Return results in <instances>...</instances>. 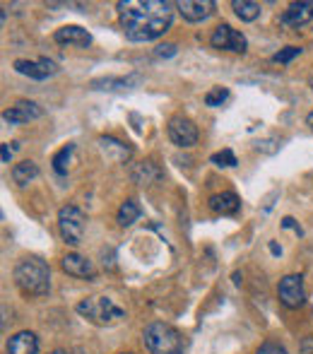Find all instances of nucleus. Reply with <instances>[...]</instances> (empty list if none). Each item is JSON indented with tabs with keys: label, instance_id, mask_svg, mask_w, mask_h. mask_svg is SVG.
Listing matches in <instances>:
<instances>
[{
	"label": "nucleus",
	"instance_id": "9",
	"mask_svg": "<svg viewBox=\"0 0 313 354\" xmlns=\"http://www.w3.org/2000/svg\"><path fill=\"white\" fill-rule=\"evenodd\" d=\"M15 71L19 75H27V77H32V80H48L58 73V66L51 58H37V61H24V58H19V61H15Z\"/></svg>",
	"mask_w": 313,
	"mask_h": 354
},
{
	"label": "nucleus",
	"instance_id": "30",
	"mask_svg": "<svg viewBox=\"0 0 313 354\" xmlns=\"http://www.w3.org/2000/svg\"><path fill=\"white\" fill-rule=\"evenodd\" d=\"M282 227H285V229H296V232L301 234V229L296 227V224H294V219H292V217H285V219H282Z\"/></svg>",
	"mask_w": 313,
	"mask_h": 354
},
{
	"label": "nucleus",
	"instance_id": "20",
	"mask_svg": "<svg viewBox=\"0 0 313 354\" xmlns=\"http://www.w3.org/2000/svg\"><path fill=\"white\" fill-rule=\"evenodd\" d=\"M162 178V171L155 167L152 162H140L135 169H133V181L140 183V186H147V183H155Z\"/></svg>",
	"mask_w": 313,
	"mask_h": 354
},
{
	"label": "nucleus",
	"instance_id": "6",
	"mask_svg": "<svg viewBox=\"0 0 313 354\" xmlns=\"http://www.w3.org/2000/svg\"><path fill=\"white\" fill-rule=\"evenodd\" d=\"M169 138H171V142L176 145V147H193V145H198V138H200V133H198V126L191 121V118L181 116V113H176V116L169 118Z\"/></svg>",
	"mask_w": 313,
	"mask_h": 354
},
{
	"label": "nucleus",
	"instance_id": "7",
	"mask_svg": "<svg viewBox=\"0 0 313 354\" xmlns=\"http://www.w3.org/2000/svg\"><path fill=\"white\" fill-rule=\"evenodd\" d=\"M210 44L220 51H234V53H246V37L241 32H236L231 24H220V27L212 32Z\"/></svg>",
	"mask_w": 313,
	"mask_h": 354
},
{
	"label": "nucleus",
	"instance_id": "33",
	"mask_svg": "<svg viewBox=\"0 0 313 354\" xmlns=\"http://www.w3.org/2000/svg\"><path fill=\"white\" fill-rule=\"evenodd\" d=\"M306 123H309V126H311V131H313V111L309 113V116H306Z\"/></svg>",
	"mask_w": 313,
	"mask_h": 354
},
{
	"label": "nucleus",
	"instance_id": "34",
	"mask_svg": "<svg viewBox=\"0 0 313 354\" xmlns=\"http://www.w3.org/2000/svg\"><path fill=\"white\" fill-rule=\"evenodd\" d=\"M48 354H70V352H66V350H56V352H48Z\"/></svg>",
	"mask_w": 313,
	"mask_h": 354
},
{
	"label": "nucleus",
	"instance_id": "28",
	"mask_svg": "<svg viewBox=\"0 0 313 354\" xmlns=\"http://www.w3.org/2000/svg\"><path fill=\"white\" fill-rule=\"evenodd\" d=\"M157 56L159 58H171V56H176V46H173V44H164V46L157 48Z\"/></svg>",
	"mask_w": 313,
	"mask_h": 354
},
{
	"label": "nucleus",
	"instance_id": "26",
	"mask_svg": "<svg viewBox=\"0 0 313 354\" xmlns=\"http://www.w3.org/2000/svg\"><path fill=\"white\" fill-rule=\"evenodd\" d=\"M212 164H217V167H236V154L231 152V149H222V152L212 154Z\"/></svg>",
	"mask_w": 313,
	"mask_h": 354
},
{
	"label": "nucleus",
	"instance_id": "21",
	"mask_svg": "<svg viewBox=\"0 0 313 354\" xmlns=\"http://www.w3.org/2000/svg\"><path fill=\"white\" fill-rule=\"evenodd\" d=\"M73 154H75V145H73V142H68L66 147L58 149V152L53 154V159H51L53 171L61 174V176H66L68 169H70V164H73Z\"/></svg>",
	"mask_w": 313,
	"mask_h": 354
},
{
	"label": "nucleus",
	"instance_id": "32",
	"mask_svg": "<svg viewBox=\"0 0 313 354\" xmlns=\"http://www.w3.org/2000/svg\"><path fill=\"white\" fill-rule=\"evenodd\" d=\"M270 251H272V253H275V256H277V253H280V246H277V243H270Z\"/></svg>",
	"mask_w": 313,
	"mask_h": 354
},
{
	"label": "nucleus",
	"instance_id": "1",
	"mask_svg": "<svg viewBox=\"0 0 313 354\" xmlns=\"http://www.w3.org/2000/svg\"><path fill=\"white\" fill-rule=\"evenodd\" d=\"M116 8L121 29L128 41L145 44L159 39L171 27L176 5L167 3V0H121Z\"/></svg>",
	"mask_w": 313,
	"mask_h": 354
},
{
	"label": "nucleus",
	"instance_id": "23",
	"mask_svg": "<svg viewBox=\"0 0 313 354\" xmlns=\"http://www.w3.org/2000/svg\"><path fill=\"white\" fill-rule=\"evenodd\" d=\"M137 217H140V207H137L135 201H126L121 207H118V224L121 227H131V224L137 222Z\"/></svg>",
	"mask_w": 313,
	"mask_h": 354
},
{
	"label": "nucleus",
	"instance_id": "14",
	"mask_svg": "<svg viewBox=\"0 0 313 354\" xmlns=\"http://www.w3.org/2000/svg\"><path fill=\"white\" fill-rule=\"evenodd\" d=\"M53 39H56V44H61V46L87 48L89 44H92V34H89L84 27H79V24H66V27L56 29Z\"/></svg>",
	"mask_w": 313,
	"mask_h": 354
},
{
	"label": "nucleus",
	"instance_id": "24",
	"mask_svg": "<svg viewBox=\"0 0 313 354\" xmlns=\"http://www.w3.org/2000/svg\"><path fill=\"white\" fill-rule=\"evenodd\" d=\"M227 99H229V89H227V87H212L210 92L205 94L207 106H222Z\"/></svg>",
	"mask_w": 313,
	"mask_h": 354
},
{
	"label": "nucleus",
	"instance_id": "3",
	"mask_svg": "<svg viewBox=\"0 0 313 354\" xmlns=\"http://www.w3.org/2000/svg\"><path fill=\"white\" fill-rule=\"evenodd\" d=\"M147 350L152 354H183L186 352V337L181 330H176L173 326L162 321H155L145 328L142 333Z\"/></svg>",
	"mask_w": 313,
	"mask_h": 354
},
{
	"label": "nucleus",
	"instance_id": "16",
	"mask_svg": "<svg viewBox=\"0 0 313 354\" xmlns=\"http://www.w3.org/2000/svg\"><path fill=\"white\" fill-rule=\"evenodd\" d=\"M207 203H210V210L217 212V214H236L238 207H241L238 196H236V193H231V191L217 193V196H212Z\"/></svg>",
	"mask_w": 313,
	"mask_h": 354
},
{
	"label": "nucleus",
	"instance_id": "35",
	"mask_svg": "<svg viewBox=\"0 0 313 354\" xmlns=\"http://www.w3.org/2000/svg\"><path fill=\"white\" fill-rule=\"evenodd\" d=\"M121 354H133V352H121Z\"/></svg>",
	"mask_w": 313,
	"mask_h": 354
},
{
	"label": "nucleus",
	"instance_id": "22",
	"mask_svg": "<svg viewBox=\"0 0 313 354\" xmlns=\"http://www.w3.org/2000/svg\"><path fill=\"white\" fill-rule=\"evenodd\" d=\"M231 8H234L236 17H241L243 22H253V19L260 17V3H253V0H234L231 3Z\"/></svg>",
	"mask_w": 313,
	"mask_h": 354
},
{
	"label": "nucleus",
	"instance_id": "12",
	"mask_svg": "<svg viewBox=\"0 0 313 354\" xmlns=\"http://www.w3.org/2000/svg\"><path fill=\"white\" fill-rule=\"evenodd\" d=\"M44 116V109L34 102H17L15 106H10L8 111L3 113L5 123L10 126H19V123H29V121H37V118Z\"/></svg>",
	"mask_w": 313,
	"mask_h": 354
},
{
	"label": "nucleus",
	"instance_id": "27",
	"mask_svg": "<svg viewBox=\"0 0 313 354\" xmlns=\"http://www.w3.org/2000/svg\"><path fill=\"white\" fill-rule=\"evenodd\" d=\"M256 354H287V350L282 345H277V342H265V345H260V350Z\"/></svg>",
	"mask_w": 313,
	"mask_h": 354
},
{
	"label": "nucleus",
	"instance_id": "8",
	"mask_svg": "<svg viewBox=\"0 0 313 354\" xmlns=\"http://www.w3.org/2000/svg\"><path fill=\"white\" fill-rule=\"evenodd\" d=\"M277 297L287 308H299L306 301V289H304V277L301 275H287L280 280L277 287Z\"/></svg>",
	"mask_w": 313,
	"mask_h": 354
},
{
	"label": "nucleus",
	"instance_id": "15",
	"mask_svg": "<svg viewBox=\"0 0 313 354\" xmlns=\"http://www.w3.org/2000/svg\"><path fill=\"white\" fill-rule=\"evenodd\" d=\"M39 337L32 330H19L8 340V354H37Z\"/></svg>",
	"mask_w": 313,
	"mask_h": 354
},
{
	"label": "nucleus",
	"instance_id": "10",
	"mask_svg": "<svg viewBox=\"0 0 313 354\" xmlns=\"http://www.w3.org/2000/svg\"><path fill=\"white\" fill-rule=\"evenodd\" d=\"M176 10L186 22H202V19L215 15L217 5L212 0H181V3H176Z\"/></svg>",
	"mask_w": 313,
	"mask_h": 354
},
{
	"label": "nucleus",
	"instance_id": "13",
	"mask_svg": "<svg viewBox=\"0 0 313 354\" xmlns=\"http://www.w3.org/2000/svg\"><path fill=\"white\" fill-rule=\"evenodd\" d=\"M61 268L70 277H77V280H94V275H97L94 263L89 261V258L79 256V253H68L61 261Z\"/></svg>",
	"mask_w": 313,
	"mask_h": 354
},
{
	"label": "nucleus",
	"instance_id": "18",
	"mask_svg": "<svg viewBox=\"0 0 313 354\" xmlns=\"http://www.w3.org/2000/svg\"><path fill=\"white\" fill-rule=\"evenodd\" d=\"M137 82H140V75H128V77H102V80H94L89 87H92V89H108V92H113V89H131V87H135Z\"/></svg>",
	"mask_w": 313,
	"mask_h": 354
},
{
	"label": "nucleus",
	"instance_id": "11",
	"mask_svg": "<svg viewBox=\"0 0 313 354\" xmlns=\"http://www.w3.org/2000/svg\"><path fill=\"white\" fill-rule=\"evenodd\" d=\"M313 19V3L311 0H301V3H292L290 8L282 12L280 24L290 29H299L304 24H309Z\"/></svg>",
	"mask_w": 313,
	"mask_h": 354
},
{
	"label": "nucleus",
	"instance_id": "5",
	"mask_svg": "<svg viewBox=\"0 0 313 354\" xmlns=\"http://www.w3.org/2000/svg\"><path fill=\"white\" fill-rule=\"evenodd\" d=\"M84 222H87V214L77 205H63L58 210V229H61V236L68 246H79L82 243Z\"/></svg>",
	"mask_w": 313,
	"mask_h": 354
},
{
	"label": "nucleus",
	"instance_id": "4",
	"mask_svg": "<svg viewBox=\"0 0 313 354\" xmlns=\"http://www.w3.org/2000/svg\"><path fill=\"white\" fill-rule=\"evenodd\" d=\"M77 313L84 318H89L92 323H97V326H106V323H113V321H118V318L126 316L123 308H118L108 297L82 299V301L77 304Z\"/></svg>",
	"mask_w": 313,
	"mask_h": 354
},
{
	"label": "nucleus",
	"instance_id": "29",
	"mask_svg": "<svg viewBox=\"0 0 313 354\" xmlns=\"http://www.w3.org/2000/svg\"><path fill=\"white\" fill-rule=\"evenodd\" d=\"M301 354H313V337H304V342H301Z\"/></svg>",
	"mask_w": 313,
	"mask_h": 354
},
{
	"label": "nucleus",
	"instance_id": "31",
	"mask_svg": "<svg viewBox=\"0 0 313 354\" xmlns=\"http://www.w3.org/2000/svg\"><path fill=\"white\" fill-rule=\"evenodd\" d=\"M10 157H12V149L10 145H3V164H10Z\"/></svg>",
	"mask_w": 313,
	"mask_h": 354
},
{
	"label": "nucleus",
	"instance_id": "2",
	"mask_svg": "<svg viewBox=\"0 0 313 354\" xmlns=\"http://www.w3.org/2000/svg\"><path fill=\"white\" fill-rule=\"evenodd\" d=\"M15 284L24 297H44L51 289V268L37 256H27L15 266Z\"/></svg>",
	"mask_w": 313,
	"mask_h": 354
},
{
	"label": "nucleus",
	"instance_id": "17",
	"mask_svg": "<svg viewBox=\"0 0 313 354\" xmlns=\"http://www.w3.org/2000/svg\"><path fill=\"white\" fill-rule=\"evenodd\" d=\"M99 147H102V152L106 154L108 159H113V162H126V159L131 157V147H128L126 142L111 138V136L99 138Z\"/></svg>",
	"mask_w": 313,
	"mask_h": 354
},
{
	"label": "nucleus",
	"instance_id": "19",
	"mask_svg": "<svg viewBox=\"0 0 313 354\" xmlns=\"http://www.w3.org/2000/svg\"><path fill=\"white\" fill-rule=\"evenodd\" d=\"M37 176H39V167L32 162V159H24V162H19L12 167V181L17 183V186H27V183L34 181Z\"/></svg>",
	"mask_w": 313,
	"mask_h": 354
},
{
	"label": "nucleus",
	"instance_id": "25",
	"mask_svg": "<svg viewBox=\"0 0 313 354\" xmlns=\"http://www.w3.org/2000/svg\"><path fill=\"white\" fill-rule=\"evenodd\" d=\"M296 56H301V48L299 46H287V48H282L280 53H275V56H272V61L280 63V66H287V63H292Z\"/></svg>",
	"mask_w": 313,
	"mask_h": 354
}]
</instances>
